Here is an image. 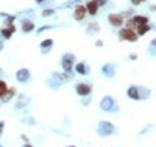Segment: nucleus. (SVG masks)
<instances>
[{"label": "nucleus", "mask_w": 156, "mask_h": 147, "mask_svg": "<svg viewBox=\"0 0 156 147\" xmlns=\"http://www.w3.org/2000/svg\"><path fill=\"white\" fill-rule=\"evenodd\" d=\"M120 38L123 40V41H129V43H135L136 40H138V35H136V32H133V30H130V29H121L120 30Z\"/></svg>", "instance_id": "nucleus-1"}, {"label": "nucleus", "mask_w": 156, "mask_h": 147, "mask_svg": "<svg viewBox=\"0 0 156 147\" xmlns=\"http://www.w3.org/2000/svg\"><path fill=\"white\" fill-rule=\"evenodd\" d=\"M73 62H74V55L67 53L62 56V68L65 70V73H70L73 68Z\"/></svg>", "instance_id": "nucleus-2"}, {"label": "nucleus", "mask_w": 156, "mask_h": 147, "mask_svg": "<svg viewBox=\"0 0 156 147\" xmlns=\"http://www.w3.org/2000/svg\"><path fill=\"white\" fill-rule=\"evenodd\" d=\"M114 132H115V127H114L109 121H102V123H100V126H99V134L108 137V135H111V134H114Z\"/></svg>", "instance_id": "nucleus-3"}, {"label": "nucleus", "mask_w": 156, "mask_h": 147, "mask_svg": "<svg viewBox=\"0 0 156 147\" xmlns=\"http://www.w3.org/2000/svg\"><path fill=\"white\" fill-rule=\"evenodd\" d=\"M100 108L106 111V112H111V111H114V108H115V102H114V99L109 97V96H106V97L102 99V102H100Z\"/></svg>", "instance_id": "nucleus-4"}, {"label": "nucleus", "mask_w": 156, "mask_h": 147, "mask_svg": "<svg viewBox=\"0 0 156 147\" xmlns=\"http://www.w3.org/2000/svg\"><path fill=\"white\" fill-rule=\"evenodd\" d=\"M87 8L83 6V5H77L76 8H74V14H73V17L76 18V20H79V21H82L85 17H87Z\"/></svg>", "instance_id": "nucleus-5"}, {"label": "nucleus", "mask_w": 156, "mask_h": 147, "mask_svg": "<svg viewBox=\"0 0 156 147\" xmlns=\"http://www.w3.org/2000/svg\"><path fill=\"white\" fill-rule=\"evenodd\" d=\"M108 20H109V23H111L112 26H115V27H120V26L123 24V20H124V17H123L121 14H109Z\"/></svg>", "instance_id": "nucleus-6"}, {"label": "nucleus", "mask_w": 156, "mask_h": 147, "mask_svg": "<svg viewBox=\"0 0 156 147\" xmlns=\"http://www.w3.org/2000/svg\"><path fill=\"white\" fill-rule=\"evenodd\" d=\"M76 93L79 96H88L91 93V85H88V84H77L76 85Z\"/></svg>", "instance_id": "nucleus-7"}, {"label": "nucleus", "mask_w": 156, "mask_h": 147, "mask_svg": "<svg viewBox=\"0 0 156 147\" xmlns=\"http://www.w3.org/2000/svg\"><path fill=\"white\" fill-rule=\"evenodd\" d=\"M85 8H87V12H88V14L96 15V14H97V9H99V5H97L96 0H88L87 5H85Z\"/></svg>", "instance_id": "nucleus-8"}, {"label": "nucleus", "mask_w": 156, "mask_h": 147, "mask_svg": "<svg viewBox=\"0 0 156 147\" xmlns=\"http://www.w3.org/2000/svg\"><path fill=\"white\" fill-rule=\"evenodd\" d=\"M29 77H30V73H29L27 68H21V70L17 71V79H18V82H27Z\"/></svg>", "instance_id": "nucleus-9"}, {"label": "nucleus", "mask_w": 156, "mask_h": 147, "mask_svg": "<svg viewBox=\"0 0 156 147\" xmlns=\"http://www.w3.org/2000/svg\"><path fill=\"white\" fill-rule=\"evenodd\" d=\"M132 21H133L135 27H140V26H143V24H149V18L144 17V15H135V17L132 18ZM135 30H136V29H135Z\"/></svg>", "instance_id": "nucleus-10"}, {"label": "nucleus", "mask_w": 156, "mask_h": 147, "mask_svg": "<svg viewBox=\"0 0 156 147\" xmlns=\"http://www.w3.org/2000/svg\"><path fill=\"white\" fill-rule=\"evenodd\" d=\"M127 96L130 99H133V100H140L141 99V96H140V88L138 87H130L127 90Z\"/></svg>", "instance_id": "nucleus-11"}, {"label": "nucleus", "mask_w": 156, "mask_h": 147, "mask_svg": "<svg viewBox=\"0 0 156 147\" xmlns=\"http://www.w3.org/2000/svg\"><path fill=\"white\" fill-rule=\"evenodd\" d=\"M15 32V26L14 24H8V27H5V29H2V37L3 38H11V35Z\"/></svg>", "instance_id": "nucleus-12"}, {"label": "nucleus", "mask_w": 156, "mask_h": 147, "mask_svg": "<svg viewBox=\"0 0 156 147\" xmlns=\"http://www.w3.org/2000/svg\"><path fill=\"white\" fill-rule=\"evenodd\" d=\"M102 71H103L108 77H111V76L115 74V65H114V64H106V65H103Z\"/></svg>", "instance_id": "nucleus-13"}, {"label": "nucleus", "mask_w": 156, "mask_h": 147, "mask_svg": "<svg viewBox=\"0 0 156 147\" xmlns=\"http://www.w3.org/2000/svg\"><path fill=\"white\" fill-rule=\"evenodd\" d=\"M21 29H23V32H30V30L35 29V24L30 20H23L21 21Z\"/></svg>", "instance_id": "nucleus-14"}, {"label": "nucleus", "mask_w": 156, "mask_h": 147, "mask_svg": "<svg viewBox=\"0 0 156 147\" xmlns=\"http://www.w3.org/2000/svg\"><path fill=\"white\" fill-rule=\"evenodd\" d=\"M150 29H152L150 24H143V26L136 27V35H144V34H147Z\"/></svg>", "instance_id": "nucleus-15"}, {"label": "nucleus", "mask_w": 156, "mask_h": 147, "mask_svg": "<svg viewBox=\"0 0 156 147\" xmlns=\"http://www.w3.org/2000/svg\"><path fill=\"white\" fill-rule=\"evenodd\" d=\"M76 71L79 74H87V67H85V62H77L76 64Z\"/></svg>", "instance_id": "nucleus-16"}, {"label": "nucleus", "mask_w": 156, "mask_h": 147, "mask_svg": "<svg viewBox=\"0 0 156 147\" xmlns=\"http://www.w3.org/2000/svg\"><path fill=\"white\" fill-rule=\"evenodd\" d=\"M8 90H9V87L6 85V82L5 81H0V97H3L8 93Z\"/></svg>", "instance_id": "nucleus-17"}, {"label": "nucleus", "mask_w": 156, "mask_h": 147, "mask_svg": "<svg viewBox=\"0 0 156 147\" xmlns=\"http://www.w3.org/2000/svg\"><path fill=\"white\" fill-rule=\"evenodd\" d=\"M52 46H53V40H44V41L41 43V49L44 50V52H47Z\"/></svg>", "instance_id": "nucleus-18"}, {"label": "nucleus", "mask_w": 156, "mask_h": 147, "mask_svg": "<svg viewBox=\"0 0 156 147\" xmlns=\"http://www.w3.org/2000/svg\"><path fill=\"white\" fill-rule=\"evenodd\" d=\"M14 94H15V90H14V88H9V90H8V93L3 96V100H5V102H9L11 97H12Z\"/></svg>", "instance_id": "nucleus-19"}, {"label": "nucleus", "mask_w": 156, "mask_h": 147, "mask_svg": "<svg viewBox=\"0 0 156 147\" xmlns=\"http://www.w3.org/2000/svg\"><path fill=\"white\" fill-rule=\"evenodd\" d=\"M90 27H88V34H94V32H97L99 30V24L97 23H91V24H88Z\"/></svg>", "instance_id": "nucleus-20"}, {"label": "nucleus", "mask_w": 156, "mask_h": 147, "mask_svg": "<svg viewBox=\"0 0 156 147\" xmlns=\"http://www.w3.org/2000/svg\"><path fill=\"white\" fill-rule=\"evenodd\" d=\"M52 14H55L53 9H46V11H43V15H44V17H49V15H52Z\"/></svg>", "instance_id": "nucleus-21"}, {"label": "nucleus", "mask_w": 156, "mask_h": 147, "mask_svg": "<svg viewBox=\"0 0 156 147\" xmlns=\"http://www.w3.org/2000/svg\"><path fill=\"white\" fill-rule=\"evenodd\" d=\"M96 2H97V5H99V6H105V5L108 3V0H96Z\"/></svg>", "instance_id": "nucleus-22"}, {"label": "nucleus", "mask_w": 156, "mask_h": 147, "mask_svg": "<svg viewBox=\"0 0 156 147\" xmlns=\"http://www.w3.org/2000/svg\"><path fill=\"white\" fill-rule=\"evenodd\" d=\"M96 46H97V47H100V46H103V41H100V40H99V41L96 43Z\"/></svg>", "instance_id": "nucleus-23"}, {"label": "nucleus", "mask_w": 156, "mask_h": 147, "mask_svg": "<svg viewBox=\"0 0 156 147\" xmlns=\"http://www.w3.org/2000/svg\"><path fill=\"white\" fill-rule=\"evenodd\" d=\"M152 46H153V47H156V38H155V40H152Z\"/></svg>", "instance_id": "nucleus-24"}, {"label": "nucleus", "mask_w": 156, "mask_h": 147, "mask_svg": "<svg viewBox=\"0 0 156 147\" xmlns=\"http://www.w3.org/2000/svg\"><path fill=\"white\" fill-rule=\"evenodd\" d=\"M37 3H43V2H46V0H35Z\"/></svg>", "instance_id": "nucleus-25"}, {"label": "nucleus", "mask_w": 156, "mask_h": 147, "mask_svg": "<svg viewBox=\"0 0 156 147\" xmlns=\"http://www.w3.org/2000/svg\"><path fill=\"white\" fill-rule=\"evenodd\" d=\"M23 147H32V146H30V144H24Z\"/></svg>", "instance_id": "nucleus-26"}, {"label": "nucleus", "mask_w": 156, "mask_h": 147, "mask_svg": "<svg viewBox=\"0 0 156 147\" xmlns=\"http://www.w3.org/2000/svg\"><path fill=\"white\" fill-rule=\"evenodd\" d=\"M2 47H3V44H2V43H0V49H2Z\"/></svg>", "instance_id": "nucleus-27"}, {"label": "nucleus", "mask_w": 156, "mask_h": 147, "mask_svg": "<svg viewBox=\"0 0 156 147\" xmlns=\"http://www.w3.org/2000/svg\"><path fill=\"white\" fill-rule=\"evenodd\" d=\"M143 2H146V0H140V3H143Z\"/></svg>", "instance_id": "nucleus-28"}, {"label": "nucleus", "mask_w": 156, "mask_h": 147, "mask_svg": "<svg viewBox=\"0 0 156 147\" xmlns=\"http://www.w3.org/2000/svg\"><path fill=\"white\" fill-rule=\"evenodd\" d=\"M70 147H74V146H70Z\"/></svg>", "instance_id": "nucleus-29"}, {"label": "nucleus", "mask_w": 156, "mask_h": 147, "mask_svg": "<svg viewBox=\"0 0 156 147\" xmlns=\"http://www.w3.org/2000/svg\"><path fill=\"white\" fill-rule=\"evenodd\" d=\"M155 11H156V6H155Z\"/></svg>", "instance_id": "nucleus-30"}]
</instances>
